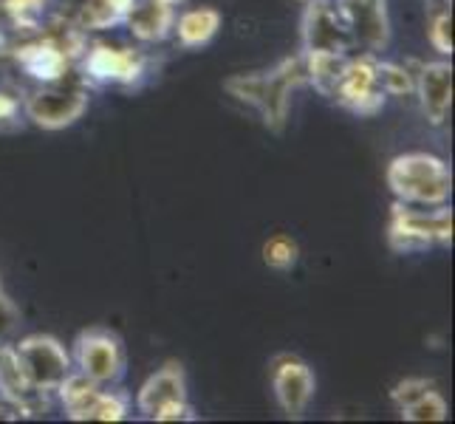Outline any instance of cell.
Here are the masks:
<instances>
[{"instance_id": "ffe728a7", "label": "cell", "mask_w": 455, "mask_h": 424, "mask_svg": "<svg viewBox=\"0 0 455 424\" xmlns=\"http://www.w3.org/2000/svg\"><path fill=\"white\" fill-rule=\"evenodd\" d=\"M376 68H379V83H382V91L387 97H413L416 91V68H411L407 62H390V60H379L376 62Z\"/></svg>"}, {"instance_id": "8fae6325", "label": "cell", "mask_w": 455, "mask_h": 424, "mask_svg": "<svg viewBox=\"0 0 455 424\" xmlns=\"http://www.w3.org/2000/svg\"><path fill=\"white\" fill-rule=\"evenodd\" d=\"M337 4L345 26H348L354 52L379 57L390 45V37H394L387 0H337Z\"/></svg>"}, {"instance_id": "2e32d148", "label": "cell", "mask_w": 455, "mask_h": 424, "mask_svg": "<svg viewBox=\"0 0 455 424\" xmlns=\"http://www.w3.org/2000/svg\"><path fill=\"white\" fill-rule=\"evenodd\" d=\"M172 23H176V6L164 0H136L124 18V26L139 43H162L172 35Z\"/></svg>"}, {"instance_id": "5b68a950", "label": "cell", "mask_w": 455, "mask_h": 424, "mask_svg": "<svg viewBox=\"0 0 455 424\" xmlns=\"http://www.w3.org/2000/svg\"><path fill=\"white\" fill-rule=\"evenodd\" d=\"M71 365L85 380L102 388H116L124 376V348L122 340L108 328H88L74 340Z\"/></svg>"}, {"instance_id": "4fadbf2b", "label": "cell", "mask_w": 455, "mask_h": 424, "mask_svg": "<svg viewBox=\"0 0 455 424\" xmlns=\"http://www.w3.org/2000/svg\"><path fill=\"white\" fill-rule=\"evenodd\" d=\"M452 66L447 60L419 62L416 68V97L421 105V114L430 124H444L452 111Z\"/></svg>"}, {"instance_id": "e0dca14e", "label": "cell", "mask_w": 455, "mask_h": 424, "mask_svg": "<svg viewBox=\"0 0 455 424\" xmlns=\"http://www.w3.org/2000/svg\"><path fill=\"white\" fill-rule=\"evenodd\" d=\"M221 12L212 6L187 9L172 23V35H176L181 49H201V45H207L221 31Z\"/></svg>"}, {"instance_id": "ac0fdd59", "label": "cell", "mask_w": 455, "mask_h": 424, "mask_svg": "<svg viewBox=\"0 0 455 424\" xmlns=\"http://www.w3.org/2000/svg\"><path fill=\"white\" fill-rule=\"evenodd\" d=\"M136 0H85L80 9V26L85 31H102L122 26Z\"/></svg>"}, {"instance_id": "4316f807", "label": "cell", "mask_w": 455, "mask_h": 424, "mask_svg": "<svg viewBox=\"0 0 455 424\" xmlns=\"http://www.w3.org/2000/svg\"><path fill=\"white\" fill-rule=\"evenodd\" d=\"M20 416H23L20 407L0 394V421H14V419H20Z\"/></svg>"}, {"instance_id": "44dd1931", "label": "cell", "mask_w": 455, "mask_h": 424, "mask_svg": "<svg viewBox=\"0 0 455 424\" xmlns=\"http://www.w3.org/2000/svg\"><path fill=\"white\" fill-rule=\"evenodd\" d=\"M131 413V399L116 388H102L100 396L93 399L85 421H122Z\"/></svg>"}, {"instance_id": "9a60e30c", "label": "cell", "mask_w": 455, "mask_h": 424, "mask_svg": "<svg viewBox=\"0 0 455 424\" xmlns=\"http://www.w3.org/2000/svg\"><path fill=\"white\" fill-rule=\"evenodd\" d=\"M0 394L18 404L23 416L40 413L45 407V396H49L31 385V380L20 365L18 351H14V345L9 342H0Z\"/></svg>"}, {"instance_id": "3957f363", "label": "cell", "mask_w": 455, "mask_h": 424, "mask_svg": "<svg viewBox=\"0 0 455 424\" xmlns=\"http://www.w3.org/2000/svg\"><path fill=\"white\" fill-rule=\"evenodd\" d=\"M387 244L396 255H419L433 246L452 244V210L442 207H411L396 201L387 221Z\"/></svg>"}, {"instance_id": "52a82bcc", "label": "cell", "mask_w": 455, "mask_h": 424, "mask_svg": "<svg viewBox=\"0 0 455 424\" xmlns=\"http://www.w3.org/2000/svg\"><path fill=\"white\" fill-rule=\"evenodd\" d=\"M136 411L150 421H181L190 419V396H187V376L179 363H167L136 394Z\"/></svg>"}, {"instance_id": "484cf974", "label": "cell", "mask_w": 455, "mask_h": 424, "mask_svg": "<svg viewBox=\"0 0 455 424\" xmlns=\"http://www.w3.org/2000/svg\"><path fill=\"white\" fill-rule=\"evenodd\" d=\"M18 325H20V311L4 294V289H0V342H6L14 334V328H18Z\"/></svg>"}, {"instance_id": "603a6c76", "label": "cell", "mask_w": 455, "mask_h": 424, "mask_svg": "<svg viewBox=\"0 0 455 424\" xmlns=\"http://www.w3.org/2000/svg\"><path fill=\"white\" fill-rule=\"evenodd\" d=\"M430 45L442 54V57H452L455 43H452V9H442L433 14L430 28H427Z\"/></svg>"}, {"instance_id": "7402d4cb", "label": "cell", "mask_w": 455, "mask_h": 424, "mask_svg": "<svg viewBox=\"0 0 455 424\" xmlns=\"http://www.w3.org/2000/svg\"><path fill=\"white\" fill-rule=\"evenodd\" d=\"M404 421H444L447 419V402L444 396L438 394V390H427L425 396L416 399L411 407H404V411H399Z\"/></svg>"}, {"instance_id": "f1b7e54d", "label": "cell", "mask_w": 455, "mask_h": 424, "mask_svg": "<svg viewBox=\"0 0 455 424\" xmlns=\"http://www.w3.org/2000/svg\"><path fill=\"white\" fill-rule=\"evenodd\" d=\"M300 4H308V0H300Z\"/></svg>"}, {"instance_id": "8992f818", "label": "cell", "mask_w": 455, "mask_h": 424, "mask_svg": "<svg viewBox=\"0 0 455 424\" xmlns=\"http://www.w3.org/2000/svg\"><path fill=\"white\" fill-rule=\"evenodd\" d=\"M379 57L376 54H348L339 71V80L334 88V97L342 108H348L356 116H376L385 108L387 93L379 83Z\"/></svg>"}, {"instance_id": "5bb4252c", "label": "cell", "mask_w": 455, "mask_h": 424, "mask_svg": "<svg viewBox=\"0 0 455 424\" xmlns=\"http://www.w3.org/2000/svg\"><path fill=\"white\" fill-rule=\"evenodd\" d=\"M71 60L74 57L66 52V45L52 40V37L20 45V49L14 52L18 68L28 76V80H35L37 85H52V83L66 80L68 68H71Z\"/></svg>"}, {"instance_id": "7a4b0ae2", "label": "cell", "mask_w": 455, "mask_h": 424, "mask_svg": "<svg viewBox=\"0 0 455 424\" xmlns=\"http://www.w3.org/2000/svg\"><path fill=\"white\" fill-rule=\"evenodd\" d=\"M387 187L396 201L411 207H442L452 196V170L442 159L425 150L402 153L387 164Z\"/></svg>"}, {"instance_id": "83f0119b", "label": "cell", "mask_w": 455, "mask_h": 424, "mask_svg": "<svg viewBox=\"0 0 455 424\" xmlns=\"http://www.w3.org/2000/svg\"><path fill=\"white\" fill-rule=\"evenodd\" d=\"M164 4H170V6H181V4H187V0H164Z\"/></svg>"}, {"instance_id": "277c9868", "label": "cell", "mask_w": 455, "mask_h": 424, "mask_svg": "<svg viewBox=\"0 0 455 424\" xmlns=\"http://www.w3.org/2000/svg\"><path fill=\"white\" fill-rule=\"evenodd\" d=\"M91 97L85 85L76 83H52L37 85L23 100V116L40 131H66L74 122H80L88 111Z\"/></svg>"}, {"instance_id": "d4e9b609", "label": "cell", "mask_w": 455, "mask_h": 424, "mask_svg": "<svg viewBox=\"0 0 455 424\" xmlns=\"http://www.w3.org/2000/svg\"><path fill=\"white\" fill-rule=\"evenodd\" d=\"M23 119V102L18 100V93L0 88V133L18 131Z\"/></svg>"}, {"instance_id": "d6986e66", "label": "cell", "mask_w": 455, "mask_h": 424, "mask_svg": "<svg viewBox=\"0 0 455 424\" xmlns=\"http://www.w3.org/2000/svg\"><path fill=\"white\" fill-rule=\"evenodd\" d=\"M263 263L269 266L272 272H291L297 260H300V246H297V241L291 238V235L286 232H277L272 235V238L263 241Z\"/></svg>"}, {"instance_id": "cb8c5ba5", "label": "cell", "mask_w": 455, "mask_h": 424, "mask_svg": "<svg viewBox=\"0 0 455 424\" xmlns=\"http://www.w3.org/2000/svg\"><path fill=\"white\" fill-rule=\"evenodd\" d=\"M433 388L435 385L430 380H421V376H407V380L394 385V390H390V399H394V404L399 407V411H404V407H411L416 399H421Z\"/></svg>"}, {"instance_id": "7c38bea8", "label": "cell", "mask_w": 455, "mask_h": 424, "mask_svg": "<svg viewBox=\"0 0 455 424\" xmlns=\"http://www.w3.org/2000/svg\"><path fill=\"white\" fill-rule=\"evenodd\" d=\"M269 376H272V390H275L277 407L286 416L300 419L308 411L314 390H317V380H314L311 365L294 354H280L272 359Z\"/></svg>"}, {"instance_id": "30bf717a", "label": "cell", "mask_w": 455, "mask_h": 424, "mask_svg": "<svg viewBox=\"0 0 455 424\" xmlns=\"http://www.w3.org/2000/svg\"><path fill=\"white\" fill-rule=\"evenodd\" d=\"M83 74L93 85H142L148 76V57L136 49L97 43L83 52Z\"/></svg>"}, {"instance_id": "9c48e42d", "label": "cell", "mask_w": 455, "mask_h": 424, "mask_svg": "<svg viewBox=\"0 0 455 424\" xmlns=\"http://www.w3.org/2000/svg\"><path fill=\"white\" fill-rule=\"evenodd\" d=\"M303 54H351L354 43L337 0H308L300 20Z\"/></svg>"}, {"instance_id": "ba28073f", "label": "cell", "mask_w": 455, "mask_h": 424, "mask_svg": "<svg viewBox=\"0 0 455 424\" xmlns=\"http://www.w3.org/2000/svg\"><path fill=\"white\" fill-rule=\"evenodd\" d=\"M14 351H18L20 365L31 380V385L49 396H54V390L66 382V376L74 371L71 354L66 351V345L52 334H28L14 345Z\"/></svg>"}, {"instance_id": "6da1fadb", "label": "cell", "mask_w": 455, "mask_h": 424, "mask_svg": "<svg viewBox=\"0 0 455 424\" xmlns=\"http://www.w3.org/2000/svg\"><path fill=\"white\" fill-rule=\"evenodd\" d=\"M303 85H308L306 60L303 54H294V57L280 60L272 68L232 74L224 83V91L235 102L252 108L266 128L280 133L289 122L294 91Z\"/></svg>"}]
</instances>
